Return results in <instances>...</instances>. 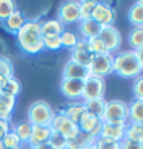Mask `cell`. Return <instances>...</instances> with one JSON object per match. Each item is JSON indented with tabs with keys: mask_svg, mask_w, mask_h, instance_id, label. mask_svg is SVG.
Masks as SVG:
<instances>
[{
	"mask_svg": "<svg viewBox=\"0 0 143 149\" xmlns=\"http://www.w3.org/2000/svg\"><path fill=\"white\" fill-rule=\"evenodd\" d=\"M14 106H15V98L5 92H0V120L11 121Z\"/></svg>",
	"mask_w": 143,
	"mask_h": 149,
	"instance_id": "20",
	"label": "cell"
},
{
	"mask_svg": "<svg viewBox=\"0 0 143 149\" xmlns=\"http://www.w3.org/2000/svg\"><path fill=\"white\" fill-rule=\"evenodd\" d=\"M0 92H5V94H8V95L15 98L22 92V83L15 79V77H11V79H8L6 85H5V88Z\"/></svg>",
	"mask_w": 143,
	"mask_h": 149,
	"instance_id": "30",
	"label": "cell"
},
{
	"mask_svg": "<svg viewBox=\"0 0 143 149\" xmlns=\"http://www.w3.org/2000/svg\"><path fill=\"white\" fill-rule=\"evenodd\" d=\"M88 43H89L91 52L94 54V56H98V54H109L106 46H105V43L102 42L100 37H92V38L88 40Z\"/></svg>",
	"mask_w": 143,
	"mask_h": 149,
	"instance_id": "35",
	"label": "cell"
},
{
	"mask_svg": "<svg viewBox=\"0 0 143 149\" xmlns=\"http://www.w3.org/2000/svg\"><path fill=\"white\" fill-rule=\"evenodd\" d=\"M0 149H6V148L3 146V143H2V141H0Z\"/></svg>",
	"mask_w": 143,
	"mask_h": 149,
	"instance_id": "47",
	"label": "cell"
},
{
	"mask_svg": "<svg viewBox=\"0 0 143 149\" xmlns=\"http://www.w3.org/2000/svg\"><path fill=\"white\" fill-rule=\"evenodd\" d=\"M6 81H8V79L6 77H3V75H0V91L5 88V85H6Z\"/></svg>",
	"mask_w": 143,
	"mask_h": 149,
	"instance_id": "44",
	"label": "cell"
},
{
	"mask_svg": "<svg viewBox=\"0 0 143 149\" xmlns=\"http://www.w3.org/2000/svg\"><path fill=\"white\" fill-rule=\"evenodd\" d=\"M128 103L123 100H108L105 106V114L102 117L103 123H109L114 126H126L128 125Z\"/></svg>",
	"mask_w": 143,
	"mask_h": 149,
	"instance_id": "3",
	"label": "cell"
},
{
	"mask_svg": "<svg viewBox=\"0 0 143 149\" xmlns=\"http://www.w3.org/2000/svg\"><path fill=\"white\" fill-rule=\"evenodd\" d=\"M60 114H63L65 117H68L69 120H73L74 123L79 125L80 118L86 114V109H85L83 102H71L60 111Z\"/></svg>",
	"mask_w": 143,
	"mask_h": 149,
	"instance_id": "16",
	"label": "cell"
},
{
	"mask_svg": "<svg viewBox=\"0 0 143 149\" xmlns=\"http://www.w3.org/2000/svg\"><path fill=\"white\" fill-rule=\"evenodd\" d=\"M83 149H96V146H94V143H92V145H88V146H85Z\"/></svg>",
	"mask_w": 143,
	"mask_h": 149,
	"instance_id": "45",
	"label": "cell"
},
{
	"mask_svg": "<svg viewBox=\"0 0 143 149\" xmlns=\"http://www.w3.org/2000/svg\"><path fill=\"white\" fill-rule=\"evenodd\" d=\"M49 145H51L54 149H66V145H68V140L65 139L62 134H59V132L52 131L51 137H49Z\"/></svg>",
	"mask_w": 143,
	"mask_h": 149,
	"instance_id": "36",
	"label": "cell"
},
{
	"mask_svg": "<svg viewBox=\"0 0 143 149\" xmlns=\"http://www.w3.org/2000/svg\"><path fill=\"white\" fill-rule=\"evenodd\" d=\"M11 128H13L11 121H8V120H0V141H2L3 137L11 131Z\"/></svg>",
	"mask_w": 143,
	"mask_h": 149,
	"instance_id": "41",
	"label": "cell"
},
{
	"mask_svg": "<svg viewBox=\"0 0 143 149\" xmlns=\"http://www.w3.org/2000/svg\"><path fill=\"white\" fill-rule=\"evenodd\" d=\"M17 45L26 54H38L43 49V36L42 25L38 20H26L25 25L15 34Z\"/></svg>",
	"mask_w": 143,
	"mask_h": 149,
	"instance_id": "1",
	"label": "cell"
},
{
	"mask_svg": "<svg viewBox=\"0 0 143 149\" xmlns=\"http://www.w3.org/2000/svg\"><path fill=\"white\" fill-rule=\"evenodd\" d=\"M134 52H135V57H137V60H139V63H140V68L143 71V48L137 49V51H134Z\"/></svg>",
	"mask_w": 143,
	"mask_h": 149,
	"instance_id": "42",
	"label": "cell"
},
{
	"mask_svg": "<svg viewBox=\"0 0 143 149\" xmlns=\"http://www.w3.org/2000/svg\"><path fill=\"white\" fill-rule=\"evenodd\" d=\"M77 28H79V37L80 38L89 40L92 37H98L102 26L92 19H85V20H80L79 23H77Z\"/></svg>",
	"mask_w": 143,
	"mask_h": 149,
	"instance_id": "15",
	"label": "cell"
},
{
	"mask_svg": "<svg viewBox=\"0 0 143 149\" xmlns=\"http://www.w3.org/2000/svg\"><path fill=\"white\" fill-rule=\"evenodd\" d=\"M31 149H54L49 143H45V145H40V146H36V148H31Z\"/></svg>",
	"mask_w": 143,
	"mask_h": 149,
	"instance_id": "43",
	"label": "cell"
},
{
	"mask_svg": "<svg viewBox=\"0 0 143 149\" xmlns=\"http://www.w3.org/2000/svg\"><path fill=\"white\" fill-rule=\"evenodd\" d=\"M94 146H96V149H120V143L103 139V137H97Z\"/></svg>",
	"mask_w": 143,
	"mask_h": 149,
	"instance_id": "37",
	"label": "cell"
},
{
	"mask_svg": "<svg viewBox=\"0 0 143 149\" xmlns=\"http://www.w3.org/2000/svg\"><path fill=\"white\" fill-rule=\"evenodd\" d=\"M43 48L48 51H57L62 48L60 37H43Z\"/></svg>",
	"mask_w": 143,
	"mask_h": 149,
	"instance_id": "39",
	"label": "cell"
},
{
	"mask_svg": "<svg viewBox=\"0 0 143 149\" xmlns=\"http://www.w3.org/2000/svg\"><path fill=\"white\" fill-rule=\"evenodd\" d=\"M115 17H117L115 15V9L109 3H103V2H97L94 11H92V15H91V19L97 22L102 28L103 26L114 25Z\"/></svg>",
	"mask_w": 143,
	"mask_h": 149,
	"instance_id": "10",
	"label": "cell"
},
{
	"mask_svg": "<svg viewBox=\"0 0 143 149\" xmlns=\"http://www.w3.org/2000/svg\"><path fill=\"white\" fill-rule=\"evenodd\" d=\"M98 37L102 38V42L105 43V46L108 49L109 54L117 52L120 46H122V42H123V37H122V32H120L114 25H109V26H103L100 29V34Z\"/></svg>",
	"mask_w": 143,
	"mask_h": 149,
	"instance_id": "8",
	"label": "cell"
},
{
	"mask_svg": "<svg viewBox=\"0 0 143 149\" xmlns=\"http://www.w3.org/2000/svg\"><path fill=\"white\" fill-rule=\"evenodd\" d=\"M11 131H14V134L19 137L22 143H28L29 137H31V132H32V125L28 120H22L15 126H13Z\"/></svg>",
	"mask_w": 143,
	"mask_h": 149,
	"instance_id": "24",
	"label": "cell"
},
{
	"mask_svg": "<svg viewBox=\"0 0 143 149\" xmlns=\"http://www.w3.org/2000/svg\"><path fill=\"white\" fill-rule=\"evenodd\" d=\"M137 3H139V5H140V6L143 8V0H139V2H137Z\"/></svg>",
	"mask_w": 143,
	"mask_h": 149,
	"instance_id": "46",
	"label": "cell"
},
{
	"mask_svg": "<svg viewBox=\"0 0 143 149\" xmlns=\"http://www.w3.org/2000/svg\"><path fill=\"white\" fill-rule=\"evenodd\" d=\"M49 128L52 131L59 132V134H62L66 140H73L74 137L79 135V125L74 123L73 120H69L68 117H65L63 114L60 112H56L54 114V117L51 120V123H49Z\"/></svg>",
	"mask_w": 143,
	"mask_h": 149,
	"instance_id": "5",
	"label": "cell"
},
{
	"mask_svg": "<svg viewBox=\"0 0 143 149\" xmlns=\"http://www.w3.org/2000/svg\"><path fill=\"white\" fill-rule=\"evenodd\" d=\"M79 129H80V132H83V134H88V135L97 139V137L100 135L102 120L98 117H96V115L86 112L79 121Z\"/></svg>",
	"mask_w": 143,
	"mask_h": 149,
	"instance_id": "12",
	"label": "cell"
},
{
	"mask_svg": "<svg viewBox=\"0 0 143 149\" xmlns=\"http://www.w3.org/2000/svg\"><path fill=\"white\" fill-rule=\"evenodd\" d=\"M25 22H26L25 14L17 8L6 20H5V28H6V31L11 32V34H17L19 29L25 25Z\"/></svg>",
	"mask_w": 143,
	"mask_h": 149,
	"instance_id": "18",
	"label": "cell"
},
{
	"mask_svg": "<svg viewBox=\"0 0 143 149\" xmlns=\"http://www.w3.org/2000/svg\"><path fill=\"white\" fill-rule=\"evenodd\" d=\"M85 104V109L88 114H92L98 117L102 120L103 114H105V106H106V100L105 98H96V100H88V102H83Z\"/></svg>",
	"mask_w": 143,
	"mask_h": 149,
	"instance_id": "22",
	"label": "cell"
},
{
	"mask_svg": "<svg viewBox=\"0 0 143 149\" xmlns=\"http://www.w3.org/2000/svg\"><path fill=\"white\" fill-rule=\"evenodd\" d=\"M0 75L6 79L14 77V65L6 56H0Z\"/></svg>",
	"mask_w": 143,
	"mask_h": 149,
	"instance_id": "34",
	"label": "cell"
},
{
	"mask_svg": "<svg viewBox=\"0 0 143 149\" xmlns=\"http://www.w3.org/2000/svg\"><path fill=\"white\" fill-rule=\"evenodd\" d=\"M57 20L63 26L66 25H77L80 22V11H79V2H63L59 6L57 11Z\"/></svg>",
	"mask_w": 143,
	"mask_h": 149,
	"instance_id": "7",
	"label": "cell"
},
{
	"mask_svg": "<svg viewBox=\"0 0 143 149\" xmlns=\"http://www.w3.org/2000/svg\"><path fill=\"white\" fill-rule=\"evenodd\" d=\"M112 54H98L94 56L92 62L89 65V72L91 75H97V77H103L112 74Z\"/></svg>",
	"mask_w": 143,
	"mask_h": 149,
	"instance_id": "9",
	"label": "cell"
},
{
	"mask_svg": "<svg viewBox=\"0 0 143 149\" xmlns=\"http://www.w3.org/2000/svg\"><path fill=\"white\" fill-rule=\"evenodd\" d=\"M125 128L126 126H114V125L103 123L102 121V129H100V135L98 137H103V139L120 143L125 139Z\"/></svg>",
	"mask_w": 143,
	"mask_h": 149,
	"instance_id": "17",
	"label": "cell"
},
{
	"mask_svg": "<svg viewBox=\"0 0 143 149\" xmlns=\"http://www.w3.org/2000/svg\"><path fill=\"white\" fill-rule=\"evenodd\" d=\"M105 91H106L105 79L97 77V75H89L86 80H83V97H82V102L105 98Z\"/></svg>",
	"mask_w": 143,
	"mask_h": 149,
	"instance_id": "6",
	"label": "cell"
},
{
	"mask_svg": "<svg viewBox=\"0 0 143 149\" xmlns=\"http://www.w3.org/2000/svg\"><path fill=\"white\" fill-rule=\"evenodd\" d=\"M125 140L143 143V129L140 123H128L125 128Z\"/></svg>",
	"mask_w": 143,
	"mask_h": 149,
	"instance_id": "26",
	"label": "cell"
},
{
	"mask_svg": "<svg viewBox=\"0 0 143 149\" xmlns=\"http://www.w3.org/2000/svg\"><path fill=\"white\" fill-rule=\"evenodd\" d=\"M133 94H134V100H143V74L134 79Z\"/></svg>",
	"mask_w": 143,
	"mask_h": 149,
	"instance_id": "38",
	"label": "cell"
},
{
	"mask_svg": "<svg viewBox=\"0 0 143 149\" xmlns=\"http://www.w3.org/2000/svg\"><path fill=\"white\" fill-rule=\"evenodd\" d=\"M54 114H56V111H54L52 106L48 102L37 100V102H32L29 104L26 120L32 126H49Z\"/></svg>",
	"mask_w": 143,
	"mask_h": 149,
	"instance_id": "4",
	"label": "cell"
},
{
	"mask_svg": "<svg viewBox=\"0 0 143 149\" xmlns=\"http://www.w3.org/2000/svg\"><path fill=\"white\" fill-rule=\"evenodd\" d=\"M128 43L131 46V51L143 48V26H133L128 32Z\"/></svg>",
	"mask_w": 143,
	"mask_h": 149,
	"instance_id": "23",
	"label": "cell"
},
{
	"mask_svg": "<svg viewBox=\"0 0 143 149\" xmlns=\"http://www.w3.org/2000/svg\"><path fill=\"white\" fill-rule=\"evenodd\" d=\"M80 40V37L77 32L71 31V29H65L62 34H60V42H62V48H68V49H73L77 42Z\"/></svg>",
	"mask_w": 143,
	"mask_h": 149,
	"instance_id": "29",
	"label": "cell"
},
{
	"mask_svg": "<svg viewBox=\"0 0 143 149\" xmlns=\"http://www.w3.org/2000/svg\"><path fill=\"white\" fill-rule=\"evenodd\" d=\"M96 143V139L88 134H83V132H79V135L74 137L73 140H68L66 149H83L88 145H92Z\"/></svg>",
	"mask_w": 143,
	"mask_h": 149,
	"instance_id": "27",
	"label": "cell"
},
{
	"mask_svg": "<svg viewBox=\"0 0 143 149\" xmlns=\"http://www.w3.org/2000/svg\"><path fill=\"white\" fill-rule=\"evenodd\" d=\"M112 74H117L122 79H135L143 71L140 68V63L135 57L134 51H123L117 52L112 57Z\"/></svg>",
	"mask_w": 143,
	"mask_h": 149,
	"instance_id": "2",
	"label": "cell"
},
{
	"mask_svg": "<svg viewBox=\"0 0 143 149\" xmlns=\"http://www.w3.org/2000/svg\"><path fill=\"white\" fill-rule=\"evenodd\" d=\"M2 143L6 149H22V145H23L19 137L14 134V131H9L8 134L2 139Z\"/></svg>",
	"mask_w": 143,
	"mask_h": 149,
	"instance_id": "33",
	"label": "cell"
},
{
	"mask_svg": "<svg viewBox=\"0 0 143 149\" xmlns=\"http://www.w3.org/2000/svg\"><path fill=\"white\" fill-rule=\"evenodd\" d=\"M40 25L43 37H60V34L65 31V26L57 19H48L45 22H40Z\"/></svg>",
	"mask_w": 143,
	"mask_h": 149,
	"instance_id": "19",
	"label": "cell"
},
{
	"mask_svg": "<svg viewBox=\"0 0 143 149\" xmlns=\"http://www.w3.org/2000/svg\"><path fill=\"white\" fill-rule=\"evenodd\" d=\"M128 20L133 26H143V8L139 3H133L128 9Z\"/></svg>",
	"mask_w": 143,
	"mask_h": 149,
	"instance_id": "28",
	"label": "cell"
},
{
	"mask_svg": "<svg viewBox=\"0 0 143 149\" xmlns=\"http://www.w3.org/2000/svg\"><path fill=\"white\" fill-rule=\"evenodd\" d=\"M52 134V129L49 126H32V132H31V137L28 140V148H36V146H40V145H45V143L49 141V137Z\"/></svg>",
	"mask_w": 143,
	"mask_h": 149,
	"instance_id": "14",
	"label": "cell"
},
{
	"mask_svg": "<svg viewBox=\"0 0 143 149\" xmlns=\"http://www.w3.org/2000/svg\"><path fill=\"white\" fill-rule=\"evenodd\" d=\"M97 2L96 0H83V2H79V11H80V20L85 19H91L92 11H94Z\"/></svg>",
	"mask_w": 143,
	"mask_h": 149,
	"instance_id": "31",
	"label": "cell"
},
{
	"mask_svg": "<svg viewBox=\"0 0 143 149\" xmlns=\"http://www.w3.org/2000/svg\"><path fill=\"white\" fill-rule=\"evenodd\" d=\"M69 52H71V60L75 63H79L82 66H85V68H89V65L92 62V58H94V54L89 52V51H80V49H69Z\"/></svg>",
	"mask_w": 143,
	"mask_h": 149,
	"instance_id": "25",
	"label": "cell"
},
{
	"mask_svg": "<svg viewBox=\"0 0 143 149\" xmlns=\"http://www.w3.org/2000/svg\"><path fill=\"white\" fill-rule=\"evenodd\" d=\"M140 126H142V129H143V123H140Z\"/></svg>",
	"mask_w": 143,
	"mask_h": 149,
	"instance_id": "48",
	"label": "cell"
},
{
	"mask_svg": "<svg viewBox=\"0 0 143 149\" xmlns=\"http://www.w3.org/2000/svg\"><path fill=\"white\" fill-rule=\"evenodd\" d=\"M17 9V5L13 0H0V20H6L14 11Z\"/></svg>",
	"mask_w": 143,
	"mask_h": 149,
	"instance_id": "32",
	"label": "cell"
},
{
	"mask_svg": "<svg viewBox=\"0 0 143 149\" xmlns=\"http://www.w3.org/2000/svg\"><path fill=\"white\" fill-rule=\"evenodd\" d=\"M120 149H143V143H135L123 139L120 141Z\"/></svg>",
	"mask_w": 143,
	"mask_h": 149,
	"instance_id": "40",
	"label": "cell"
},
{
	"mask_svg": "<svg viewBox=\"0 0 143 149\" xmlns=\"http://www.w3.org/2000/svg\"><path fill=\"white\" fill-rule=\"evenodd\" d=\"M128 123H143V100H133L128 103Z\"/></svg>",
	"mask_w": 143,
	"mask_h": 149,
	"instance_id": "21",
	"label": "cell"
},
{
	"mask_svg": "<svg viewBox=\"0 0 143 149\" xmlns=\"http://www.w3.org/2000/svg\"><path fill=\"white\" fill-rule=\"evenodd\" d=\"M62 79H79V80H86L88 77L91 75L89 69L82 66L79 63L73 62V60H68L63 66V72H62Z\"/></svg>",
	"mask_w": 143,
	"mask_h": 149,
	"instance_id": "13",
	"label": "cell"
},
{
	"mask_svg": "<svg viewBox=\"0 0 143 149\" xmlns=\"http://www.w3.org/2000/svg\"><path fill=\"white\" fill-rule=\"evenodd\" d=\"M60 92L68 100H80L83 97V80L79 79H62L60 81Z\"/></svg>",
	"mask_w": 143,
	"mask_h": 149,
	"instance_id": "11",
	"label": "cell"
}]
</instances>
